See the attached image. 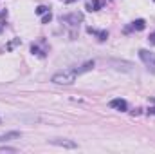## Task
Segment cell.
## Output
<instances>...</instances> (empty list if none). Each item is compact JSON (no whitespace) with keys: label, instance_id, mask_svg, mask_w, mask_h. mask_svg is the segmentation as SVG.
Masks as SVG:
<instances>
[{"label":"cell","instance_id":"cell-11","mask_svg":"<svg viewBox=\"0 0 155 154\" xmlns=\"http://www.w3.org/2000/svg\"><path fill=\"white\" fill-rule=\"evenodd\" d=\"M36 13H38V15H43V13H49V7H45V5H38V7H36Z\"/></svg>","mask_w":155,"mask_h":154},{"label":"cell","instance_id":"cell-9","mask_svg":"<svg viewBox=\"0 0 155 154\" xmlns=\"http://www.w3.org/2000/svg\"><path fill=\"white\" fill-rule=\"evenodd\" d=\"M20 136H22V134H20V132H16V131H15V132L0 134V143H2V142H9V140H16V138H20Z\"/></svg>","mask_w":155,"mask_h":154},{"label":"cell","instance_id":"cell-13","mask_svg":"<svg viewBox=\"0 0 155 154\" xmlns=\"http://www.w3.org/2000/svg\"><path fill=\"white\" fill-rule=\"evenodd\" d=\"M51 18H52V15H51V13H47V15L41 18V22H43V24H49V22H51Z\"/></svg>","mask_w":155,"mask_h":154},{"label":"cell","instance_id":"cell-5","mask_svg":"<svg viewBox=\"0 0 155 154\" xmlns=\"http://www.w3.org/2000/svg\"><path fill=\"white\" fill-rule=\"evenodd\" d=\"M52 145H58V147H65V149H76L78 145L74 142H69V140H49Z\"/></svg>","mask_w":155,"mask_h":154},{"label":"cell","instance_id":"cell-15","mask_svg":"<svg viewBox=\"0 0 155 154\" xmlns=\"http://www.w3.org/2000/svg\"><path fill=\"white\" fill-rule=\"evenodd\" d=\"M150 113H152V114H155V109H150Z\"/></svg>","mask_w":155,"mask_h":154},{"label":"cell","instance_id":"cell-6","mask_svg":"<svg viewBox=\"0 0 155 154\" xmlns=\"http://www.w3.org/2000/svg\"><path fill=\"white\" fill-rule=\"evenodd\" d=\"M144 27H146V22H144L143 18H139V20L132 22V26H130V27H126V31H143Z\"/></svg>","mask_w":155,"mask_h":154},{"label":"cell","instance_id":"cell-10","mask_svg":"<svg viewBox=\"0 0 155 154\" xmlns=\"http://www.w3.org/2000/svg\"><path fill=\"white\" fill-rule=\"evenodd\" d=\"M110 65H116V69H123V71H130L132 69V64H128V62H110Z\"/></svg>","mask_w":155,"mask_h":154},{"label":"cell","instance_id":"cell-3","mask_svg":"<svg viewBox=\"0 0 155 154\" xmlns=\"http://www.w3.org/2000/svg\"><path fill=\"white\" fill-rule=\"evenodd\" d=\"M61 20V24H65V26H79V22H83V13H71V15H65V16H61L60 18Z\"/></svg>","mask_w":155,"mask_h":154},{"label":"cell","instance_id":"cell-1","mask_svg":"<svg viewBox=\"0 0 155 154\" xmlns=\"http://www.w3.org/2000/svg\"><path fill=\"white\" fill-rule=\"evenodd\" d=\"M76 76H79L76 69H63V71H60V73H56V75L52 76V83H58V85H71V83H74Z\"/></svg>","mask_w":155,"mask_h":154},{"label":"cell","instance_id":"cell-2","mask_svg":"<svg viewBox=\"0 0 155 154\" xmlns=\"http://www.w3.org/2000/svg\"><path fill=\"white\" fill-rule=\"evenodd\" d=\"M139 58L143 60V64H144L152 73H155V53L148 51V49H141V51H139Z\"/></svg>","mask_w":155,"mask_h":154},{"label":"cell","instance_id":"cell-4","mask_svg":"<svg viewBox=\"0 0 155 154\" xmlns=\"http://www.w3.org/2000/svg\"><path fill=\"white\" fill-rule=\"evenodd\" d=\"M108 105H110L112 109H117V111H121V113L128 111V103H126V100H121V98H116V100H112Z\"/></svg>","mask_w":155,"mask_h":154},{"label":"cell","instance_id":"cell-8","mask_svg":"<svg viewBox=\"0 0 155 154\" xmlns=\"http://www.w3.org/2000/svg\"><path fill=\"white\" fill-rule=\"evenodd\" d=\"M94 69V60H88V62H85L81 67H76L78 75H83V73H87V71H92Z\"/></svg>","mask_w":155,"mask_h":154},{"label":"cell","instance_id":"cell-7","mask_svg":"<svg viewBox=\"0 0 155 154\" xmlns=\"http://www.w3.org/2000/svg\"><path fill=\"white\" fill-rule=\"evenodd\" d=\"M103 7V2L101 0H88L87 2V9L88 11H99Z\"/></svg>","mask_w":155,"mask_h":154},{"label":"cell","instance_id":"cell-12","mask_svg":"<svg viewBox=\"0 0 155 154\" xmlns=\"http://www.w3.org/2000/svg\"><path fill=\"white\" fill-rule=\"evenodd\" d=\"M15 45H20V38H16V40H13L11 44H7V49H13Z\"/></svg>","mask_w":155,"mask_h":154},{"label":"cell","instance_id":"cell-14","mask_svg":"<svg viewBox=\"0 0 155 154\" xmlns=\"http://www.w3.org/2000/svg\"><path fill=\"white\" fill-rule=\"evenodd\" d=\"M148 40H150L152 44H155V31H153V33H150V37H148Z\"/></svg>","mask_w":155,"mask_h":154}]
</instances>
